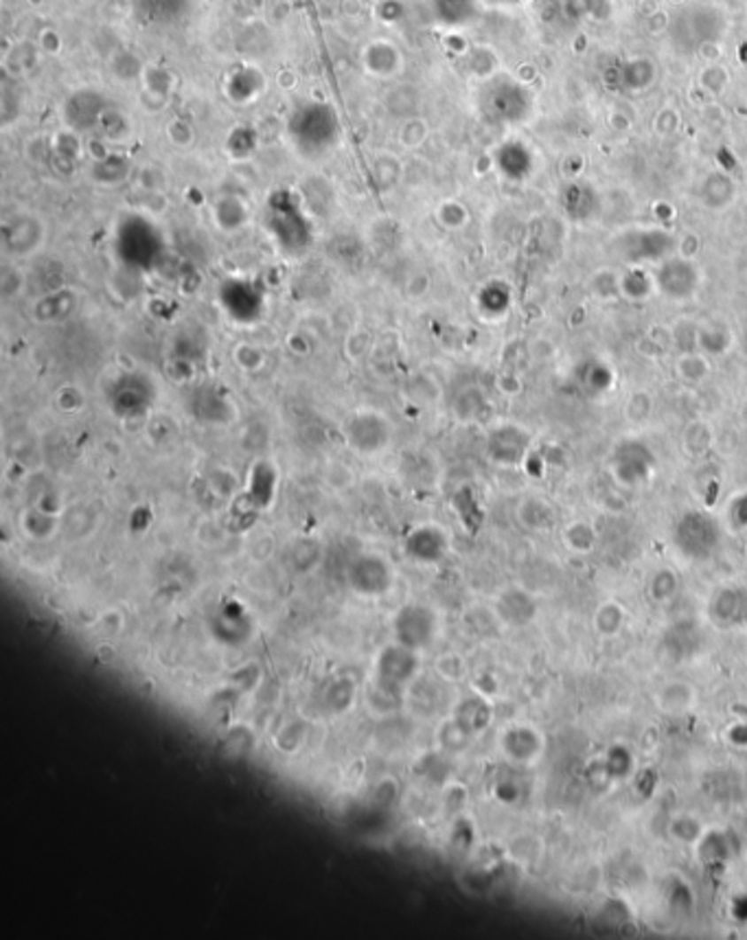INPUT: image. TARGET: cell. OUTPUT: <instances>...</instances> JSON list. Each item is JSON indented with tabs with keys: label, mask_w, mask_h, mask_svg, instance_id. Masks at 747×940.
<instances>
[{
	"label": "cell",
	"mask_w": 747,
	"mask_h": 940,
	"mask_svg": "<svg viewBox=\"0 0 747 940\" xmlns=\"http://www.w3.org/2000/svg\"><path fill=\"white\" fill-rule=\"evenodd\" d=\"M288 135L298 154L305 158H320L338 145V114L331 105L309 101L292 112L288 121Z\"/></svg>",
	"instance_id": "obj_1"
},
{
	"label": "cell",
	"mask_w": 747,
	"mask_h": 940,
	"mask_svg": "<svg viewBox=\"0 0 747 940\" xmlns=\"http://www.w3.org/2000/svg\"><path fill=\"white\" fill-rule=\"evenodd\" d=\"M721 542V524L705 511H686L673 527V543L682 557L690 561L710 559L719 551Z\"/></svg>",
	"instance_id": "obj_2"
},
{
	"label": "cell",
	"mask_w": 747,
	"mask_h": 940,
	"mask_svg": "<svg viewBox=\"0 0 747 940\" xmlns=\"http://www.w3.org/2000/svg\"><path fill=\"white\" fill-rule=\"evenodd\" d=\"M270 230L279 248H283L288 255H301L307 250L312 228L292 193L279 191L270 200Z\"/></svg>",
	"instance_id": "obj_3"
},
{
	"label": "cell",
	"mask_w": 747,
	"mask_h": 940,
	"mask_svg": "<svg viewBox=\"0 0 747 940\" xmlns=\"http://www.w3.org/2000/svg\"><path fill=\"white\" fill-rule=\"evenodd\" d=\"M658 292L668 301H690L702 285V270L690 257H668L656 272Z\"/></svg>",
	"instance_id": "obj_4"
},
{
	"label": "cell",
	"mask_w": 747,
	"mask_h": 940,
	"mask_svg": "<svg viewBox=\"0 0 747 940\" xmlns=\"http://www.w3.org/2000/svg\"><path fill=\"white\" fill-rule=\"evenodd\" d=\"M393 428L390 421L377 410H359L347 419L344 436L349 445L359 454H377L390 443Z\"/></svg>",
	"instance_id": "obj_5"
},
{
	"label": "cell",
	"mask_w": 747,
	"mask_h": 940,
	"mask_svg": "<svg viewBox=\"0 0 747 940\" xmlns=\"http://www.w3.org/2000/svg\"><path fill=\"white\" fill-rule=\"evenodd\" d=\"M154 381L142 373H126L117 377L110 390V405L119 417H138L154 404Z\"/></svg>",
	"instance_id": "obj_6"
},
{
	"label": "cell",
	"mask_w": 747,
	"mask_h": 940,
	"mask_svg": "<svg viewBox=\"0 0 747 940\" xmlns=\"http://www.w3.org/2000/svg\"><path fill=\"white\" fill-rule=\"evenodd\" d=\"M658 460L651 448L638 439H627L616 445L614 451V474L618 481L627 487H638L649 481L656 469Z\"/></svg>",
	"instance_id": "obj_7"
},
{
	"label": "cell",
	"mask_w": 747,
	"mask_h": 940,
	"mask_svg": "<svg viewBox=\"0 0 747 940\" xmlns=\"http://www.w3.org/2000/svg\"><path fill=\"white\" fill-rule=\"evenodd\" d=\"M349 583L358 594L364 597H380L389 592L393 583V570L384 557L375 552H364L355 557L353 564L349 566Z\"/></svg>",
	"instance_id": "obj_8"
},
{
	"label": "cell",
	"mask_w": 747,
	"mask_h": 940,
	"mask_svg": "<svg viewBox=\"0 0 747 940\" xmlns=\"http://www.w3.org/2000/svg\"><path fill=\"white\" fill-rule=\"evenodd\" d=\"M530 443H533V436L528 430L515 426V423H502L489 432L487 451L493 463L515 467L528 456Z\"/></svg>",
	"instance_id": "obj_9"
},
{
	"label": "cell",
	"mask_w": 747,
	"mask_h": 940,
	"mask_svg": "<svg viewBox=\"0 0 747 940\" xmlns=\"http://www.w3.org/2000/svg\"><path fill=\"white\" fill-rule=\"evenodd\" d=\"M219 301L226 313L239 322L257 320L266 305L264 289L252 281H226L219 292Z\"/></svg>",
	"instance_id": "obj_10"
},
{
	"label": "cell",
	"mask_w": 747,
	"mask_h": 940,
	"mask_svg": "<svg viewBox=\"0 0 747 940\" xmlns=\"http://www.w3.org/2000/svg\"><path fill=\"white\" fill-rule=\"evenodd\" d=\"M395 629L399 643L417 651V649L427 647L435 638L436 616L426 605H405L397 614Z\"/></svg>",
	"instance_id": "obj_11"
},
{
	"label": "cell",
	"mask_w": 747,
	"mask_h": 940,
	"mask_svg": "<svg viewBox=\"0 0 747 940\" xmlns=\"http://www.w3.org/2000/svg\"><path fill=\"white\" fill-rule=\"evenodd\" d=\"M708 614L712 623L723 629L741 627L747 623V589L739 585L721 588L712 597L708 605Z\"/></svg>",
	"instance_id": "obj_12"
},
{
	"label": "cell",
	"mask_w": 747,
	"mask_h": 940,
	"mask_svg": "<svg viewBox=\"0 0 747 940\" xmlns=\"http://www.w3.org/2000/svg\"><path fill=\"white\" fill-rule=\"evenodd\" d=\"M496 616L511 627L530 625L537 616V601L524 588H506L496 601Z\"/></svg>",
	"instance_id": "obj_13"
},
{
	"label": "cell",
	"mask_w": 747,
	"mask_h": 940,
	"mask_svg": "<svg viewBox=\"0 0 747 940\" xmlns=\"http://www.w3.org/2000/svg\"><path fill=\"white\" fill-rule=\"evenodd\" d=\"M417 671V656H414V649L399 644V647H390L381 653L380 658V671H377V680L381 684L397 689V686L405 684L410 677Z\"/></svg>",
	"instance_id": "obj_14"
},
{
	"label": "cell",
	"mask_w": 747,
	"mask_h": 940,
	"mask_svg": "<svg viewBox=\"0 0 747 940\" xmlns=\"http://www.w3.org/2000/svg\"><path fill=\"white\" fill-rule=\"evenodd\" d=\"M4 237V248L12 255H29L42 242V228H40L38 220L31 218V215H16L13 220H9L3 228Z\"/></svg>",
	"instance_id": "obj_15"
},
{
	"label": "cell",
	"mask_w": 747,
	"mask_h": 940,
	"mask_svg": "<svg viewBox=\"0 0 747 940\" xmlns=\"http://www.w3.org/2000/svg\"><path fill=\"white\" fill-rule=\"evenodd\" d=\"M405 548L412 559L423 561V564H436L445 557L450 539L439 527H419L405 539Z\"/></svg>",
	"instance_id": "obj_16"
},
{
	"label": "cell",
	"mask_w": 747,
	"mask_h": 940,
	"mask_svg": "<svg viewBox=\"0 0 747 940\" xmlns=\"http://www.w3.org/2000/svg\"><path fill=\"white\" fill-rule=\"evenodd\" d=\"M635 242H625V259L629 264H644V261H664L673 257V242L664 233H638Z\"/></svg>",
	"instance_id": "obj_17"
},
{
	"label": "cell",
	"mask_w": 747,
	"mask_h": 940,
	"mask_svg": "<svg viewBox=\"0 0 747 940\" xmlns=\"http://www.w3.org/2000/svg\"><path fill=\"white\" fill-rule=\"evenodd\" d=\"M502 748H504L506 757H509L511 761L530 763L542 752V736H539L533 728H511V730L502 736Z\"/></svg>",
	"instance_id": "obj_18"
},
{
	"label": "cell",
	"mask_w": 747,
	"mask_h": 940,
	"mask_svg": "<svg viewBox=\"0 0 747 940\" xmlns=\"http://www.w3.org/2000/svg\"><path fill=\"white\" fill-rule=\"evenodd\" d=\"M362 62L373 77H393L401 68V53L390 42H371L364 49Z\"/></svg>",
	"instance_id": "obj_19"
},
{
	"label": "cell",
	"mask_w": 747,
	"mask_h": 940,
	"mask_svg": "<svg viewBox=\"0 0 747 940\" xmlns=\"http://www.w3.org/2000/svg\"><path fill=\"white\" fill-rule=\"evenodd\" d=\"M264 90L266 77L250 66L242 68V71H235L233 75L226 80V95H230V99L237 101V104H248V101L257 99Z\"/></svg>",
	"instance_id": "obj_20"
},
{
	"label": "cell",
	"mask_w": 747,
	"mask_h": 940,
	"mask_svg": "<svg viewBox=\"0 0 747 940\" xmlns=\"http://www.w3.org/2000/svg\"><path fill=\"white\" fill-rule=\"evenodd\" d=\"M614 384V373L603 359H585L579 368V386L589 397L607 393Z\"/></svg>",
	"instance_id": "obj_21"
},
{
	"label": "cell",
	"mask_w": 747,
	"mask_h": 940,
	"mask_svg": "<svg viewBox=\"0 0 747 940\" xmlns=\"http://www.w3.org/2000/svg\"><path fill=\"white\" fill-rule=\"evenodd\" d=\"M618 289H620V297L629 298V301H647L658 292L656 274H649L643 268H631L620 276Z\"/></svg>",
	"instance_id": "obj_22"
},
{
	"label": "cell",
	"mask_w": 747,
	"mask_h": 940,
	"mask_svg": "<svg viewBox=\"0 0 747 940\" xmlns=\"http://www.w3.org/2000/svg\"><path fill=\"white\" fill-rule=\"evenodd\" d=\"M520 522L530 531H546L555 524V509L542 497H527L520 505Z\"/></svg>",
	"instance_id": "obj_23"
},
{
	"label": "cell",
	"mask_w": 747,
	"mask_h": 940,
	"mask_svg": "<svg viewBox=\"0 0 747 940\" xmlns=\"http://www.w3.org/2000/svg\"><path fill=\"white\" fill-rule=\"evenodd\" d=\"M213 215H215V222H218L221 230L233 233V230L242 228V226L248 222V206L243 204L239 197L224 196L215 202Z\"/></svg>",
	"instance_id": "obj_24"
},
{
	"label": "cell",
	"mask_w": 747,
	"mask_h": 940,
	"mask_svg": "<svg viewBox=\"0 0 747 940\" xmlns=\"http://www.w3.org/2000/svg\"><path fill=\"white\" fill-rule=\"evenodd\" d=\"M658 706L671 715L689 711L690 706H695L693 686L684 684V682H671L658 693Z\"/></svg>",
	"instance_id": "obj_25"
},
{
	"label": "cell",
	"mask_w": 747,
	"mask_h": 940,
	"mask_svg": "<svg viewBox=\"0 0 747 940\" xmlns=\"http://www.w3.org/2000/svg\"><path fill=\"white\" fill-rule=\"evenodd\" d=\"M732 334L728 325L723 322H708V325L697 327V344L704 353L710 356H721L730 349Z\"/></svg>",
	"instance_id": "obj_26"
},
{
	"label": "cell",
	"mask_w": 747,
	"mask_h": 940,
	"mask_svg": "<svg viewBox=\"0 0 747 940\" xmlns=\"http://www.w3.org/2000/svg\"><path fill=\"white\" fill-rule=\"evenodd\" d=\"M710 371H712V366H710L708 358L702 356V353L686 351L682 353L675 364V373L686 384H699L710 375Z\"/></svg>",
	"instance_id": "obj_27"
},
{
	"label": "cell",
	"mask_w": 747,
	"mask_h": 940,
	"mask_svg": "<svg viewBox=\"0 0 747 940\" xmlns=\"http://www.w3.org/2000/svg\"><path fill=\"white\" fill-rule=\"evenodd\" d=\"M456 723H458V726L463 728L467 735L482 730V728L489 723L487 704H484L482 699H467V702H463V706H460V711H458V717H456Z\"/></svg>",
	"instance_id": "obj_28"
},
{
	"label": "cell",
	"mask_w": 747,
	"mask_h": 940,
	"mask_svg": "<svg viewBox=\"0 0 747 940\" xmlns=\"http://www.w3.org/2000/svg\"><path fill=\"white\" fill-rule=\"evenodd\" d=\"M564 543L568 551L576 552V555H585L597 543V533L588 522H572L564 531Z\"/></svg>",
	"instance_id": "obj_29"
},
{
	"label": "cell",
	"mask_w": 747,
	"mask_h": 940,
	"mask_svg": "<svg viewBox=\"0 0 747 940\" xmlns=\"http://www.w3.org/2000/svg\"><path fill=\"white\" fill-rule=\"evenodd\" d=\"M511 305V289L504 283H491L481 292V310L484 313H504Z\"/></svg>",
	"instance_id": "obj_30"
},
{
	"label": "cell",
	"mask_w": 747,
	"mask_h": 940,
	"mask_svg": "<svg viewBox=\"0 0 747 940\" xmlns=\"http://www.w3.org/2000/svg\"><path fill=\"white\" fill-rule=\"evenodd\" d=\"M594 625L601 631V636H616L620 627L625 625V612L616 603H605V605L598 607L597 616H594Z\"/></svg>",
	"instance_id": "obj_31"
},
{
	"label": "cell",
	"mask_w": 747,
	"mask_h": 940,
	"mask_svg": "<svg viewBox=\"0 0 747 940\" xmlns=\"http://www.w3.org/2000/svg\"><path fill=\"white\" fill-rule=\"evenodd\" d=\"M649 592H651V597L656 598V601L659 603H666L671 601L673 597H675L677 592V577L673 570H658L656 574L651 577V583H649Z\"/></svg>",
	"instance_id": "obj_32"
},
{
	"label": "cell",
	"mask_w": 747,
	"mask_h": 940,
	"mask_svg": "<svg viewBox=\"0 0 747 940\" xmlns=\"http://www.w3.org/2000/svg\"><path fill=\"white\" fill-rule=\"evenodd\" d=\"M252 136H255L252 130L237 127V130L228 136V141H226V151H228L233 158H248V156L252 154V150L257 147V138Z\"/></svg>",
	"instance_id": "obj_33"
},
{
	"label": "cell",
	"mask_w": 747,
	"mask_h": 940,
	"mask_svg": "<svg viewBox=\"0 0 747 940\" xmlns=\"http://www.w3.org/2000/svg\"><path fill=\"white\" fill-rule=\"evenodd\" d=\"M684 441L690 454H704V451L710 448V443H712V430H710L705 423L697 421L693 423V426H689Z\"/></svg>",
	"instance_id": "obj_34"
},
{
	"label": "cell",
	"mask_w": 747,
	"mask_h": 940,
	"mask_svg": "<svg viewBox=\"0 0 747 940\" xmlns=\"http://www.w3.org/2000/svg\"><path fill=\"white\" fill-rule=\"evenodd\" d=\"M653 410V399L651 395L644 393V390H638V393H634L629 397V402H627V419H631V421H644V419H649V414H651Z\"/></svg>",
	"instance_id": "obj_35"
},
{
	"label": "cell",
	"mask_w": 747,
	"mask_h": 940,
	"mask_svg": "<svg viewBox=\"0 0 747 940\" xmlns=\"http://www.w3.org/2000/svg\"><path fill=\"white\" fill-rule=\"evenodd\" d=\"M235 359H237L239 366L246 368V371H257V368L264 366L266 356L261 349L242 343L237 349H235Z\"/></svg>",
	"instance_id": "obj_36"
},
{
	"label": "cell",
	"mask_w": 747,
	"mask_h": 940,
	"mask_svg": "<svg viewBox=\"0 0 747 940\" xmlns=\"http://www.w3.org/2000/svg\"><path fill=\"white\" fill-rule=\"evenodd\" d=\"M732 522L739 528H747V491L732 502Z\"/></svg>",
	"instance_id": "obj_37"
},
{
	"label": "cell",
	"mask_w": 747,
	"mask_h": 940,
	"mask_svg": "<svg viewBox=\"0 0 747 940\" xmlns=\"http://www.w3.org/2000/svg\"><path fill=\"white\" fill-rule=\"evenodd\" d=\"M726 736L736 748H747V723H735V726H730Z\"/></svg>",
	"instance_id": "obj_38"
}]
</instances>
